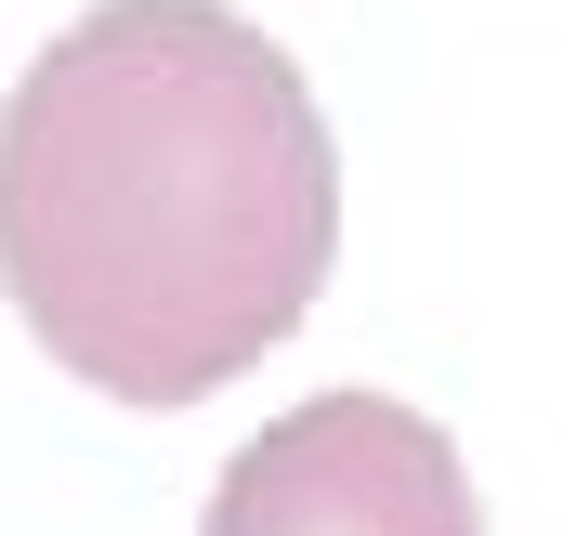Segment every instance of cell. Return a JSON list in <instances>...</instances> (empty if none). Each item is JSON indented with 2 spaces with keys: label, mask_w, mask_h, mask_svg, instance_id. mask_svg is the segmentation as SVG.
<instances>
[{
  "label": "cell",
  "mask_w": 563,
  "mask_h": 536,
  "mask_svg": "<svg viewBox=\"0 0 563 536\" xmlns=\"http://www.w3.org/2000/svg\"><path fill=\"white\" fill-rule=\"evenodd\" d=\"M341 144L223 0H92L0 105V288L106 405H210L314 314Z\"/></svg>",
  "instance_id": "6da1fadb"
},
{
  "label": "cell",
  "mask_w": 563,
  "mask_h": 536,
  "mask_svg": "<svg viewBox=\"0 0 563 536\" xmlns=\"http://www.w3.org/2000/svg\"><path fill=\"white\" fill-rule=\"evenodd\" d=\"M197 536H485V511L445 418L394 393H314L223 458Z\"/></svg>",
  "instance_id": "7a4b0ae2"
}]
</instances>
